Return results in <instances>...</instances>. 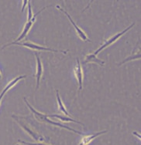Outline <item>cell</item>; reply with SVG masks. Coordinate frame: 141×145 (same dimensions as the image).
<instances>
[{"label": "cell", "mask_w": 141, "mask_h": 145, "mask_svg": "<svg viewBox=\"0 0 141 145\" xmlns=\"http://www.w3.org/2000/svg\"><path fill=\"white\" fill-rule=\"evenodd\" d=\"M140 56H141L140 53H137L136 54H135V55H133V56H130V57H128V58L126 59L124 61H123L122 63H119V66L123 64V63H126V62L130 61V60H132V59H140Z\"/></svg>", "instance_id": "cell-14"}, {"label": "cell", "mask_w": 141, "mask_h": 145, "mask_svg": "<svg viewBox=\"0 0 141 145\" xmlns=\"http://www.w3.org/2000/svg\"><path fill=\"white\" fill-rule=\"evenodd\" d=\"M2 77V73H1V71H0V79Z\"/></svg>", "instance_id": "cell-19"}, {"label": "cell", "mask_w": 141, "mask_h": 145, "mask_svg": "<svg viewBox=\"0 0 141 145\" xmlns=\"http://www.w3.org/2000/svg\"><path fill=\"white\" fill-rule=\"evenodd\" d=\"M23 7H22V9H21V11L22 12L24 11L26 6V5H27V3H28V1H27V0H24V1H23Z\"/></svg>", "instance_id": "cell-17"}, {"label": "cell", "mask_w": 141, "mask_h": 145, "mask_svg": "<svg viewBox=\"0 0 141 145\" xmlns=\"http://www.w3.org/2000/svg\"><path fill=\"white\" fill-rule=\"evenodd\" d=\"M24 101H25L26 103V105L28 106L30 110H31L32 113L34 114L35 117L37 118V120L38 121H40V122H43V123H50L51 125H54V126H57V127H61V128H65V129H67L68 131H72V132H74V133H76V134H78L80 135H83L84 136V134L82 133V132H80V131H78L76 130H74L73 128H70L68 126H65L64 124L61 123H58V122H56V121H53V120H51L48 119V115L47 114H42V113H40L38 112L37 110H36L32 106H30V104L28 103V101H26V99L24 98Z\"/></svg>", "instance_id": "cell-1"}, {"label": "cell", "mask_w": 141, "mask_h": 145, "mask_svg": "<svg viewBox=\"0 0 141 145\" xmlns=\"http://www.w3.org/2000/svg\"><path fill=\"white\" fill-rule=\"evenodd\" d=\"M35 55H36V57H37V72H36V75H35L36 78H37V87H36V89H38L40 86V80L41 78V76L43 74V66L38 54L36 53Z\"/></svg>", "instance_id": "cell-8"}, {"label": "cell", "mask_w": 141, "mask_h": 145, "mask_svg": "<svg viewBox=\"0 0 141 145\" xmlns=\"http://www.w3.org/2000/svg\"><path fill=\"white\" fill-rule=\"evenodd\" d=\"M34 16L33 12H32V8H31V4H30V1L28 0V21L30 20Z\"/></svg>", "instance_id": "cell-15"}, {"label": "cell", "mask_w": 141, "mask_h": 145, "mask_svg": "<svg viewBox=\"0 0 141 145\" xmlns=\"http://www.w3.org/2000/svg\"><path fill=\"white\" fill-rule=\"evenodd\" d=\"M48 117H55V118H57V119H59L60 120H61V121H65V122H74V123H79V124H81V125H84L83 123H81V122H79V121L73 120V119H71V118H70V117L61 116V115L51 114V115H48Z\"/></svg>", "instance_id": "cell-12"}, {"label": "cell", "mask_w": 141, "mask_h": 145, "mask_svg": "<svg viewBox=\"0 0 141 145\" xmlns=\"http://www.w3.org/2000/svg\"><path fill=\"white\" fill-rule=\"evenodd\" d=\"M45 7L44 8H43L41 10L40 12H37L36 14L34 15V16H33V18H32L31 20H29V21H27V22L25 24V26H24V28H23V32H22V33H21V35H20V36H19V38L16 39V40H15L14 42H19L20 41H21V40H23L24 38H25L26 36V35L28 34L29 31L30 30V29L32 28V26H33V25H34V23L35 22V20H36V17L37 16V15H39L41 12H43L44 9H45Z\"/></svg>", "instance_id": "cell-5"}, {"label": "cell", "mask_w": 141, "mask_h": 145, "mask_svg": "<svg viewBox=\"0 0 141 145\" xmlns=\"http://www.w3.org/2000/svg\"><path fill=\"white\" fill-rule=\"evenodd\" d=\"M13 118H14L15 120H16L18 123H20V126L23 127L24 130H25L27 133H29V134L31 136L34 140H36L37 142H40V141H43L44 140V137H42L41 135H40L38 133H37L36 131H33L30 127H29L28 124H26V123L24 122L22 119V117H19V116H15V115H13L12 116Z\"/></svg>", "instance_id": "cell-3"}, {"label": "cell", "mask_w": 141, "mask_h": 145, "mask_svg": "<svg viewBox=\"0 0 141 145\" xmlns=\"http://www.w3.org/2000/svg\"><path fill=\"white\" fill-rule=\"evenodd\" d=\"M10 45H18V46H24V47H27L31 49V50H40V51H51V52H54V53H62L66 54L67 52L66 51L63 50H54V49H51V48L44 47V46H38L37 44H34L33 42H10L7 45H5L2 49L6 48V46H9Z\"/></svg>", "instance_id": "cell-2"}, {"label": "cell", "mask_w": 141, "mask_h": 145, "mask_svg": "<svg viewBox=\"0 0 141 145\" xmlns=\"http://www.w3.org/2000/svg\"><path fill=\"white\" fill-rule=\"evenodd\" d=\"M135 25V23H133V24H131V25H130L129 27H127L126 29H124L123 31H122L121 33H119L116 34V35H114L113 36H112V37H111L110 39H108L107 41L105 42L104 44L102 45V46H100V47H99V49H98V50H96V52L93 53L94 55H96H96H97V54H98V53H99L100 51H102V50H104L105 47H107V46H110V45L113 44V42H116V40H117V39H118L119 37H121V36L123 35V34H125L126 33H127V31L130 30V29L132 28V27H133V25Z\"/></svg>", "instance_id": "cell-4"}, {"label": "cell", "mask_w": 141, "mask_h": 145, "mask_svg": "<svg viewBox=\"0 0 141 145\" xmlns=\"http://www.w3.org/2000/svg\"><path fill=\"white\" fill-rule=\"evenodd\" d=\"M74 73H75V76H76L77 80L78 81V89L81 91L82 88H83V71H82V67H81L78 59H77V66L74 68Z\"/></svg>", "instance_id": "cell-7"}, {"label": "cell", "mask_w": 141, "mask_h": 145, "mask_svg": "<svg viewBox=\"0 0 141 145\" xmlns=\"http://www.w3.org/2000/svg\"><path fill=\"white\" fill-rule=\"evenodd\" d=\"M90 62H94V63H96L101 65V66H102L105 63V62L103 60L97 58V56L96 55H94V54H88L87 56H85L84 63H90Z\"/></svg>", "instance_id": "cell-11"}, {"label": "cell", "mask_w": 141, "mask_h": 145, "mask_svg": "<svg viewBox=\"0 0 141 145\" xmlns=\"http://www.w3.org/2000/svg\"><path fill=\"white\" fill-rule=\"evenodd\" d=\"M107 132V131H103L101 132H98L94 134H91V135H87V136H83L81 142L79 144V145H88L89 143H91L94 139H96V137L100 136L101 134H105Z\"/></svg>", "instance_id": "cell-9"}, {"label": "cell", "mask_w": 141, "mask_h": 145, "mask_svg": "<svg viewBox=\"0 0 141 145\" xmlns=\"http://www.w3.org/2000/svg\"><path fill=\"white\" fill-rule=\"evenodd\" d=\"M26 77V75L20 76H18V77H16V78L13 79V80L10 81V82H9V83L8 84H7V86H6V87H5V88H4V89H3V92H2V93L0 94V97L3 98V96L5 95V93H6L7 92V91H8L9 89H11L12 87H13L15 84H17V83H18V82H19V81H20V80H22V79H25Z\"/></svg>", "instance_id": "cell-10"}, {"label": "cell", "mask_w": 141, "mask_h": 145, "mask_svg": "<svg viewBox=\"0 0 141 145\" xmlns=\"http://www.w3.org/2000/svg\"><path fill=\"white\" fill-rule=\"evenodd\" d=\"M57 103H58V106H59V110L61 112H63L64 114H65L66 116H69V114H68V112L67 111V110L65 108V105H64V103H63L62 101H61V99L60 97V95H59V92H58V90H57Z\"/></svg>", "instance_id": "cell-13"}, {"label": "cell", "mask_w": 141, "mask_h": 145, "mask_svg": "<svg viewBox=\"0 0 141 145\" xmlns=\"http://www.w3.org/2000/svg\"><path fill=\"white\" fill-rule=\"evenodd\" d=\"M56 7L57 8H58L59 10H61V12H64V13H65V14L66 15V16H67V17H68V20H69V21H70V23H71V24L73 25V26H74V29H75V30H76V32H77V34L78 35L79 37H80V38H81V39H82V40H84V41H86V42H90L91 40H89V39L88 38L87 35L85 34V32L82 30V29L79 28L78 26V25H76V23H75V22H74V20H72V18L70 17V15L68 14V12L65 11L64 8H61V7H60L59 6H56Z\"/></svg>", "instance_id": "cell-6"}, {"label": "cell", "mask_w": 141, "mask_h": 145, "mask_svg": "<svg viewBox=\"0 0 141 145\" xmlns=\"http://www.w3.org/2000/svg\"><path fill=\"white\" fill-rule=\"evenodd\" d=\"M133 134H134V135H136V137H138V138H140H140H141L140 135V134H137V132H136V131H134V132H133Z\"/></svg>", "instance_id": "cell-18"}, {"label": "cell", "mask_w": 141, "mask_h": 145, "mask_svg": "<svg viewBox=\"0 0 141 145\" xmlns=\"http://www.w3.org/2000/svg\"><path fill=\"white\" fill-rule=\"evenodd\" d=\"M16 145H20V144H16Z\"/></svg>", "instance_id": "cell-20"}, {"label": "cell", "mask_w": 141, "mask_h": 145, "mask_svg": "<svg viewBox=\"0 0 141 145\" xmlns=\"http://www.w3.org/2000/svg\"><path fill=\"white\" fill-rule=\"evenodd\" d=\"M19 142L22 143V144L26 145H48V144H40V143H27V142H25V141H23V140H19Z\"/></svg>", "instance_id": "cell-16"}]
</instances>
